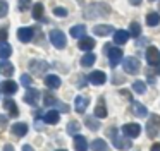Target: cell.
<instances>
[{"label":"cell","instance_id":"6da1fadb","mask_svg":"<svg viewBox=\"0 0 160 151\" xmlns=\"http://www.w3.org/2000/svg\"><path fill=\"white\" fill-rule=\"evenodd\" d=\"M110 14V7L107 3H91L86 10H84V17L86 19H95V17H105Z\"/></svg>","mask_w":160,"mask_h":151},{"label":"cell","instance_id":"7a4b0ae2","mask_svg":"<svg viewBox=\"0 0 160 151\" xmlns=\"http://www.w3.org/2000/svg\"><path fill=\"white\" fill-rule=\"evenodd\" d=\"M158 132H160V115L152 113L148 122H146V134H148V137L155 139V137L158 136Z\"/></svg>","mask_w":160,"mask_h":151},{"label":"cell","instance_id":"3957f363","mask_svg":"<svg viewBox=\"0 0 160 151\" xmlns=\"http://www.w3.org/2000/svg\"><path fill=\"white\" fill-rule=\"evenodd\" d=\"M103 50H107V57H108V62H110V67H117L119 62L122 60L124 53L119 46H103Z\"/></svg>","mask_w":160,"mask_h":151},{"label":"cell","instance_id":"277c9868","mask_svg":"<svg viewBox=\"0 0 160 151\" xmlns=\"http://www.w3.org/2000/svg\"><path fill=\"white\" fill-rule=\"evenodd\" d=\"M48 38H50V43H52L55 48H59V50L66 48L67 40H66V34H64L60 29H52L50 34H48Z\"/></svg>","mask_w":160,"mask_h":151},{"label":"cell","instance_id":"5b68a950","mask_svg":"<svg viewBox=\"0 0 160 151\" xmlns=\"http://www.w3.org/2000/svg\"><path fill=\"white\" fill-rule=\"evenodd\" d=\"M110 136H112V143H114V148L117 149H129L131 148V139H128V136H117L115 134V129L110 130Z\"/></svg>","mask_w":160,"mask_h":151},{"label":"cell","instance_id":"8992f818","mask_svg":"<svg viewBox=\"0 0 160 151\" xmlns=\"http://www.w3.org/2000/svg\"><path fill=\"white\" fill-rule=\"evenodd\" d=\"M146 55V62H148V65H152V67H157V65H160V50L157 46H148L145 51Z\"/></svg>","mask_w":160,"mask_h":151},{"label":"cell","instance_id":"52a82bcc","mask_svg":"<svg viewBox=\"0 0 160 151\" xmlns=\"http://www.w3.org/2000/svg\"><path fill=\"white\" fill-rule=\"evenodd\" d=\"M122 67H124V72H128V74H138L139 60L136 57H126L124 62H122Z\"/></svg>","mask_w":160,"mask_h":151},{"label":"cell","instance_id":"ba28073f","mask_svg":"<svg viewBox=\"0 0 160 151\" xmlns=\"http://www.w3.org/2000/svg\"><path fill=\"white\" fill-rule=\"evenodd\" d=\"M48 62L45 60H31L29 62V71L33 72V74H43L45 71H48Z\"/></svg>","mask_w":160,"mask_h":151},{"label":"cell","instance_id":"9c48e42d","mask_svg":"<svg viewBox=\"0 0 160 151\" xmlns=\"http://www.w3.org/2000/svg\"><path fill=\"white\" fill-rule=\"evenodd\" d=\"M139 132H141V127H139V124H126V125H122V134L128 137H138Z\"/></svg>","mask_w":160,"mask_h":151},{"label":"cell","instance_id":"30bf717a","mask_svg":"<svg viewBox=\"0 0 160 151\" xmlns=\"http://www.w3.org/2000/svg\"><path fill=\"white\" fill-rule=\"evenodd\" d=\"M88 81H90L91 84H95V86H102V84H105V81H107V76H105V72H102V71H93L90 76H88Z\"/></svg>","mask_w":160,"mask_h":151},{"label":"cell","instance_id":"8fae6325","mask_svg":"<svg viewBox=\"0 0 160 151\" xmlns=\"http://www.w3.org/2000/svg\"><path fill=\"white\" fill-rule=\"evenodd\" d=\"M33 34H35L33 27H21V29H18V38L22 43H29L33 40Z\"/></svg>","mask_w":160,"mask_h":151},{"label":"cell","instance_id":"7c38bea8","mask_svg":"<svg viewBox=\"0 0 160 151\" xmlns=\"http://www.w3.org/2000/svg\"><path fill=\"white\" fill-rule=\"evenodd\" d=\"M38 100H40V91H38V89L28 88V91H26V95H24V101L28 103V105H33V106H36V103H38Z\"/></svg>","mask_w":160,"mask_h":151},{"label":"cell","instance_id":"4fadbf2b","mask_svg":"<svg viewBox=\"0 0 160 151\" xmlns=\"http://www.w3.org/2000/svg\"><path fill=\"white\" fill-rule=\"evenodd\" d=\"M90 105V100L84 98V96H76V100H74V110H76L78 113H84V110H86V106Z\"/></svg>","mask_w":160,"mask_h":151},{"label":"cell","instance_id":"5bb4252c","mask_svg":"<svg viewBox=\"0 0 160 151\" xmlns=\"http://www.w3.org/2000/svg\"><path fill=\"white\" fill-rule=\"evenodd\" d=\"M11 129H12V134H14V136L22 137V136H26V134H28V124H24V122H16L14 125L11 127Z\"/></svg>","mask_w":160,"mask_h":151},{"label":"cell","instance_id":"9a60e30c","mask_svg":"<svg viewBox=\"0 0 160 151\" xmlns=\"http://www.w3.org/2000/svg\"><path fill=\"white\" fill-rule=\"evenodd\" d=\"M78 46H79V50H83V51H91L95 48V40L93 38H81L79 41H78Z\"/></svg>","mask_w":160,"mask_h":151},{"label":"cell","instance_id":"2e32d148","mask_svg":"<svg viewBox=\"0 0 160 151\" xmlns=\"http://www.w3.org/2000/svg\"><path fill=\"white\" fill-rule=\"evenodd\" d=\"M59 120H60V113L57 112V110H48V112L43 115V122H45V124H50V125L57 124Z\"/></svg>","mask_w":160,"mask_h":151},{"label":"cell","instance_id":"e0dca14e","mask_svg":"<svg viewBox=\"0 0 160 151\" xmlns=\"http://www.w3.org/2000/svg\"><path fill=\"white\" fill-rule=\"evenodd\" d=\"M74 149H76V151H88V141H86V137L76 134V136H74Z\"/></svg>","mask_w":160,"mask_h":151},{"label":"cell","instance_id":"ac0fdd59","mask_svg":"<svg viewBox=\"0 0 160 151\" xmlns=\"http://www.w3.org/2000/svg\"><path fill=\"white\" fill-rule=\"evenodd\" d=\"M45 86L48 89H57L60 86V77H59V76H55V74L45 76Z\"/></svg>","mask_w":160,"mask_h":151},{"label":"cell","instance_id":"d6986e66","mask_svg":"<svg viewBox=\"0 0 160 151\" xmlns=\"http://www.w3.org/2000/svg\"><path fill=\"white\" fill-rule=\"evenodd\" d=\"M129 31H122V29H119V31H115L114 33V43L115 45H124V43H128V40H129Z\"/></svg>","mask_w":160,"mask_h":151},{"label":"cell","instance_id":"ffe728a7","mask_svg":"<svg viewBox=\"0 0 160 151\" xmlns=\"http://www.w3.org/2000/svg\"><path fill=\"white\" fill-rule=\"evenodd\" d=\"M4 108L9 112L11 117H18L19 115V110H18V106H16V103H14L12 98H5L4 100Z\"/></svg>","mask_w":160,"mask_h":151},{"label":"cell","instance_id":"44dd1931","mask_svg":"<svg viewBox=\"0 0 160 151\" xmlns=\"http://www.w3.org/2000/svg\"><path fill=\"white\" fill-rule=\"evenodd\" d=\"M18 91V84H16L14 81H11V79H7V81L2 82V93H5V95H14V93Z\"/></svg>","mask_w":160,"mask_h":151},{"label":"cell","instance_id":"7402d4cb","mask_svg":"<svg viewBox=\"0 0 160 151\" xmlns=\"http://www.w3.org/2000/svg\"><path fill=\"white\" fill-rule=\"evenodd\" d=\"M112 26L110 24H98V26L93 27V33L97 34V36H107V34L112 33Z\"/></svg>","mask_w":160,"mask_h":151},{"label":"cell","instance_id":"603a6c76","mask_svg":"<svg viewBox=\"0 0 160 151\" xmlns=\"http://www.w3.org/2000/svg\"><path fill=\"white\" fill-rule=\"evenodd\" d=\"M71 36L76 38V40H78V38H79V40H81V38H84V36H86V26H84V24L72 26V27H71Z\"/></svg>","mask_w":160,"mask_h":151},{"label":"cell","instance_id":"cb8c5ba5","mask_svg":"<svg viewBox=\"0 0 160 151\" xmlns=\"http://www.w3.org/2000/svg\"><path fill=\"white\" fill-rule=\"evenodd\" d=\"M132 113H134L136 117H146L148 115V110H146V106L145 105H141V103H138V101H132Z\"/></svg>","mask_w":160,"mask_h":151},{"label":"cell","instance_id":"d4e9b609","mask_svg":"<svg viewBox=\"0 0 160 151\" xmlns=\"http://www.w3.org/2000/svg\"><path fill=\"white\" fill-rule=\"evenodd\" d=\"M0 72L4 76H7V77H11L12 74H14V65L11 64V62H0Z\"/></svg>","mask_w":160,"mask_h":151},{"label":"cell","instance_id":"484cf974","mask_svg":"<svg viewBox=\"0 0 160 151\" xmlns=\"http://www.w3.org/2000/svg\"><path fill=\"white\" fill-rule=\"evenodd\" d=\"M95 60H97V55H95L93 51H88V53L81 58V65H83V67H91V65L95 64Z\"/></svg>","mask_w":160,"mask_h":151},{"label":"cell","instance_id":"4316f807","mask_svg":"<svg viewBox=\"0 0 160 151\" xmlns=\"http://www.w3.org/2000/svg\"><path fill=\"white\" fill-rule=\"evenodd\" d=\"M12 53V46L5 41H0V58H9Z\"/></svg>","mask_w":160,"mask_h":151},{"label":"cell","instance_id":"83f0119b","mask_svg":"<svg viewBox=\"0 0 160 151\" xmlns=\"http://www.w3.org/2000/svg\"><path fill=\"white\" fill-rule=\"evenodd\" d=\"M108 146L103 139H95L91 141V151H107Z\"/></svg>","mask_w":160,"mask_h":151},{"label":"cell","instance_id":"f1b7e54d","mask_svg":"<svg viewBox=\"0 0 160 151\" xmlns=\"http://www.w3.org/2000/svg\"><path fill=\"white\" fill-rule=\"evenodd\" d=\"M95 117H98V119H105L107 117V106L103 105V100H100L98 105L95 106Z\"/></svg>","mask_w":160,"mask_h":151},{"label":"cell","instance_id":"f546056e","mask_svg":"<svg viewBox=\"0 0 160 151\" xmlns=\"http://www.w3.org/2000/svg\"><path fill=\"white\" fill-rule=\"evenodd\" d=\"M146 24L148 26H157V24H160V14L158 12H148L146 14Z\"/></svg>","mask_w":160,"mask_h":151},{"label":"cell","instance_id":"4dcf8cb0","mask_svg":"<svg viewBox=\"0 0 160 151\" xmlns=\"http://www.w3.org/2000/svg\"><path fill=\"white\" fill-rule=\"evenodd\" d=\"M79 122H76V120H72V122L67 124V134H71V136H76V134H79Z\"/></svg>","mask_w":160,"mask_h":151},{"label":"cell","instance_id":"1f68e13d","mask_svg":"<svg viewBox=\"0 0 160 151\" xmlns=\"http://www.w3.org/2000/svg\"><path fill=\"white\" fill-rule=\"evenodd\" d=\"M33 19H36V21L43 19V5L42 3H35L33 5Z\"/></svg>","mask_w":160,"mask_h":151},{"label":"cell","instance_id":"d6a6232c","mask_svg":"<svg viewBox=\"0 0 160 151\" xmlns=\"http://www.w3.org/2000/svg\"><path fill=\"white\" fill-rule=\"evenodd\" d=\"M43 103H45V106H53V105H59L57 98L52 95V93H45V95H43Z\"/></svg>","mask_w":160,"mask_h":151},{"label":"cell","instance_id":"836d02e7","mask_svg":"<svg viewBox=\"0 0 160 151\" xmlns=\"http://www.w3.org/2000/svg\"><path fill=\"white\" fill-rule=\"evenodd\" d=\"M139 34H141V26H139L138 22H131V24H129V36L138 38Z\"/></svg>","mask_w":160,"mask_h":151},{"label":"cell","instance_id":"e575fe53","mask_svg":"<svg viewBox=\"0 0 160 151\" xmlns=\"http://www.w3.org/2000/svg\"><path fill=\"white\" fill-rule=\"evenodd\" d=\"M84 124H86V127L90 130H98L100 129V122L95 120V119H91V117H86V119H84Z\"/></svg>","mask_w":160,"mask_h":151},{"label":"cell","instance_id":"d590c367","mask_svg":"<svg viewBox=\"0 0 160 151\" xmlns=\"http://www.w3.org/2000/svg\"><path fill=\"white\" fill-rule=\"evenodd\" d=\"M132 91L138 93V95H143L146 91V84L143 81H134L132 82Z\"/></svg>","mask_w":160,"mask_h":151},{"label":"cell","instance_id":"8d00e7d4","mask_svg":"<svg viewBox=\"0 0 160 151\" xmlns=\"http://www.w3.org/2000/svg\"><path fill=\"white\" fill-rule=\"evenodd\" d=\"M21 84L24 86V88H31V84H33L31 76H29V74H22L21 76Z\"/></svg>","mask_w":160,"mask_h":151},{"label":"cell","instance_id":"74e56055","mask_svg":"<svg viewBox=\"0 0 160 151\" xmlns=\"http://www.w3.org/2000/svg\"><path fill=\"white\" fill-rule=\"evenodd\" d=\"M7 12H9V3L5 0H0V19L7 16Z\"/></svg>","mask_w":160,"mask_h":151},{"label":"cell","instance_id":"f35d334b","mask_svg":"<svg viewBox=\"0 0 160 151\" xmlns=\"http://www.w3.org/2000/svg\"><path fill=\"white\" fill-rule=\"evenodd\" d=\"M53 14H55L57 17H66L67 9H64V7H55V9H53Z\"/></svg>","mask_w":160,"mask_h":151},{"label":"cell","instance_id":"ab89813d","mask_svg":"<svg viewBox=\"0 0 160 151\" xmlns=\"http://www.w3.org/2000/svg\"><path fill=\"white\" fill-rule=\"evenodd\" d=\"M9 36V33H7V29L5 27H0V41H5V38Z\"/></svg>","mask_w":160,"mask_h":151},{"label":"cell","instance_id":"60d3db41","mask_svg":"<svg viewBox=\"0 0 160 151\" xmlns=\"http://www.w3.org/2000/svg\"><path fill=\"white\" fill-rule=\"evenodd\" d=\"M29 5V0H19V9H26Z\"/></svg>","mask_w":160,"mask_h":151},{"label":"cell","instance_id":"b9f144b4","mask_svg":"<svg viewBox=\"0 0 160 151\" xmlns=\"http://www.w3.org/2000/svg\"><path fill=\"white\" fill-rule=\"evenodd\" d=\"M4 151H14V146H12V144H5Z\"/></svg>","mask_w":160,"mask_h":151},{"label":"cell","instance_id":"7bdbcfd3","mask_svg":"<svg viewBox=\"0 0 160 151\" xmlns=\"http://www.w3.org/2000/svg\"><path fill=\"white\" fill-rule=\"evenodd\" d=\"M5 124H7V119L4 115H0V125H5Z\"/></svg>","mask_w":160,"mask_h":151},{"label":"cell","instance_id":"ee69618b","mask_svg":"<svg viewBox=\"0 0 160 151\" xmlns=\"http://www.w3.org/2000/svg\"><path fill=\"white\" fill-rule=\"evenodd\" d=\"M22 151H35V149H33L29 144H26V146H22Z\"/></svg>","mask_w":160,"mask_h":151},{"label":"cell","instance_id":"f6af8a7d","mask_svg":"<svg viewBox=\"0 0 160 151\" xmlns=\"http://www.w3.org/2000/svg\"><path fill=\"white\" fill-rule=\"evenodd\" d=\"M150 151H160V144H153L152 149H150Z\"/></svg>","mask_w":160,"mask_h":151},{"label":"cell","instance_id":"bcb514c9","mask_svg":"<svg viewBox=\"0 0 160 151\" xmlns=\"http://www.w3.org/2000/svg\"><path fill=\"white\" fill-rule=\"evenodd\" d=\"M129 2H131V3H132V5H139V3H141V2H143V0H129Z\"/></svg>","mask_w":160,"mask_h":151},{"label":"cell","instance_id":"7dc6e473","mask_svg":"<svg viewBox=\"0 0 160 151\" xmlns=\"http://www.w3.org/2000/svg\"><path fill=\"white\" fill-rule=\"evenodd\" d=\"M57 151H66V149H57Z\"/></svg>","mask_w":160,"mask_h":151},{"label":"cell","instance_id":"c3c4849f","mask_svg":"<svg viewBox=\"0 0 160 151\" xmlns=\"http://www.w3.org/2000/svg\"><path fill=\"white\" fill-rule=\"evenodd\" d=\"M150 2H155V0H150Z\"/></svg>","mask_w":160,"mask_h":151}]
</instances>
